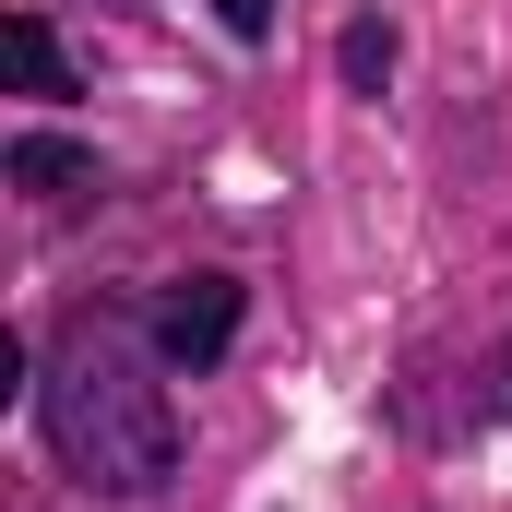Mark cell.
I'll list each match as a JSON object with an SVG mask.
<instances>
[{
	"label": "cell",
	"mask_w": 512,
	"mask_h": 512,
	"mask_svg": "<svg viewBox=\"0 0 512 512\" xmlns=\"http://www.w3.org/2000/svg\"><path fill=\"white\" fill-rule=\"evenodd\" d=\"M36 417H48V453L72 465V489H96V501H155L179 477V405H167L155 358L131 346L108 310H84L48 346Z\"/></svg>",
	"instance_id": "1"
},
{
	"label": "cell",
	"mask_w": 512,
	"mask_h": 512,
	"mask_svg": "<svg viewBox=\"0 0 512 512\" xmlns=\"http://www.w3.org/2000/svg\"><path fill=\"white\" fill-rule=\"evenodd\" d=\"M227 334H239V274H179L155 298V358L167 370H215Z\"/></svg>",
	"instance_id": "2"
},
{
	"label": "cell",
	"mask_w": 512,
	"mask_h": 512,
	"mask_svg": "<svg viewBox=\"0 0 512 512\" xmlns=\"http://www.w3.org/2000/svg\"><path fill=\"white\" fill-rule=\"evenodd\" d=\"M12 191H36V203H84V191H96V155L60 143V131H24V143H12Z\"/></svg>",
	"instance_id": "3"
},
{
	"label": "cell",
	"mask_w": 512,
	"mask_h": 512,
	"mask_svg": "<svg viewBox=\"0 0 512 512\" xmlns=\"http://www.w3.org/2000/svg\"><path fill=\"white\" fill-rule=\"evenodd\" d=\"M0 60H12L24 96H72V60H60V36H48L36 12H0Z\"/></svg>",
	"instance_id": "4"
},
{
	"label": "cell",
	"mask_w": 512,
	"mask_h": 512,
	"mask_svg": "<svg viewBox=\"0 0 512 512\" xmlns=\"http://www.w3.org/2000/svg\"><path fill=\"white\" fill-rule=\"evenodd\" d=\"M393 72V24H346V84H382Z\"/></svg>",
	"instance_id": "5"
},
{
	"label": "cell",
	"mask_w": 512,
	"mask_h": 512,
	"mask_svg": "<svg viewBox=\"0 0 512 512\" xmlns=\"http://www.w3.org/2000/svg\"><path fill=\"white\" fill-rule=\"evenodd\" d=\"M227 12V36H274V0H215Z\"/></svg>",
	"instance_id": "6"
}]
</instances>
